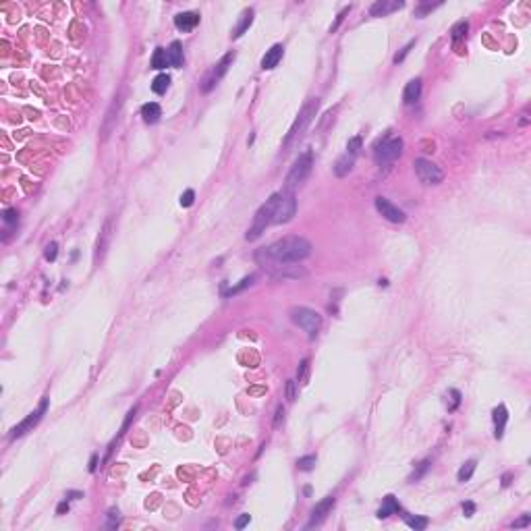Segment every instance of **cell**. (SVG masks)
Returning a JSON list of instances; mask_svg holds the SVG:
<instances>
[{"instance_id":"83f0119b","label":"cell","mask_w":531,"mask_h":531,"mask_svg":"<svg viewBox=\"0 0 531 531\" xmlns=\"http://www.w3.org/2000/svg\"><path fill=\"white\" fill-rule=\"evenodd\" d=\"M168 85H170V77L166 73H162V75H158L154 81H152V92L158 94V96H162V94H166Z\"/></svg>"},{"instance_id":"30bf717a","label":"cell","mask_w":531,"mask_h":531,"mask_svg":"<svg viewBox=\"0 0 531 531\" xmlns=\"http://www.w3.org/2000/svg\"><path fill=\"white\" fill-rule=\"evenodd\" d=\"M376 210L380 212V216L388 220V222L403 224L407 220V214L403 212V210H400L398 206H394L392 202H388L386 197H376Z\"/></svg>"},{"instance_id":"f5cc1de1","label":"cell","mask_w":531,"mask_h":531,"mask_svg":"<svg viewBox=\"0 0 531 531\" xmlns=\"http://www.w3.org/2000/svg\"><path fill=\"white\" fill-rule=\"evenodd\" d=\"M249 392H251V394H264V392H266V388H264V386H259V388H251V390H249Z\"/></svg>"},{"instance_id":"f546056e","label":"cell","mask_w":531,"mask_h":531,"mask_svg":"<svg viewBox=\"0 0 531 531\" xmlns=\"http://www.w3.org/2000/svg\"><path fill=\"white\" fill-rule=\"evenodd\" d=\"M429 469V459H425V460H422V463L417 465V469L413 471V473H411V477H409V482L411 484H415V482H419V479H422L424 475H425V471Z\"/></svg>"},{"instance_id":"816d5d0a","label":"cell","mask_w":531,"mask_h":531,"mask_svg":"<svg viewBox=\"0 0 531 531\" xmlns=\"http://www.w3.org/2000/svg\"><path fill=\"white\" fill-rule=\"evenodd\" d=\"M77 498H83V494L81 492H69L67 494V500H77Z\"/></svg>"},{"instance_id":"b9f144b4","label":"cell","mask_w":531,"mask_h":531,"mask_svg":"<svg viewBox=\"0 0 531 531\" xmlns=\"http://www.w3.org/2000/svg\"><path fill=\"white\" fill-rule=\"evenodd\" d=\"M284 422V407L283 405H278L276 407V417H274V427H280Z\"/></svg>"},{"instance_id":"7dc6e473","label":"cell","mask_w":531,"mask_h":531,"mask_svg":"<svg viewBox=\"0 0 531 531\" xmlns=\"http://www.w3.org/2000/svg\"><path fill=\"white\" fill-rule=\"evenodd\" d=\"M463 513H465V517H473V513H475V504H473V502H463Z\"/></svg>"},{"instance_id":"60d3db41","label":"cell","mask_w":531,"mask_h":531,"mask_svg":"<svg viewBox=\"0 0 531 531\" xmlns=\"http://www.w3.org/2000/svg\"><path fill=\"white\" fill-rule=\"evenodd\" d=\"M56 255H58V245H56V243L52 241V243H50V245L46 247V251H44V257L48 259V262H54V259H56Z\"/></svg>"},{"instance_id":"4fadbf2b","label":"cell","mask_w":531,"mask_h":531,"mask_svg":"<svg viewBox=\"0 0 531 531\" xmlns=\"http://www.w3.org/2000/svg\"><path fill=\"white\" fill-rule=\"evenodd\" d=\"M334 502H336L334 496H326V498L322 500V502H318V504H316V508L312 510V519H309V523L305 525V529H312V527H316V525L322 523V521L328 517L330 510L334 508Z\"/></svg>"},{"instance_id":"4316f807","label":"cell","mask_w":531,"mask_h":531,"mask_svg":"<svg viewBox=\"0 0 531 531\" xmlns=\"http://www.w3.org/2000/svg\"><path fill=\"white\" fill-rule=\"evenodd\" d=\"M475 467H477V463L475 460H467V463L463 465L459 469V473H457V479L460 484H465V482H469L471 477H473V473H475Z\"/></svg>"},{"instance_id":"d6a6232c","label":"cell","mask_w":531,"mask_h":531,"mask_svg":"<svg viewBox=\"0 0 531 531\" xmlns=\"http://www.w3.org/2000/svg\"><path fill=\"white\" fill-rule=\"evenodd\" d=\"M307 376H309V359H303V361L299 363V367H297L299 384H307Z\"/></svg>"},{"instance_id":"bcb514c9","label":"cell","mask_w":531,"mask_h":531,"mask_svg":"<svg viewBox=\"0 0 531 531\" xmlns=\"http://www.w3.org/2000/svg\"><path fill=\"white\" fill-rule=\"evenodd\" d=\"M249 521H251V517H249V515H241V517L235 521V527H237V529H243V527L249 523Z\"/></svg>"},{"instance_id":"52a82bcc","label":"cell","mask_w":531,"mask_h":531,"mask_svg":"<svg viewBox=\"0 0 531 531\" xmlns=\"http://www.w3.org/2000/svg\"><path fill=\"white\" fill-rule=\"evenodd\" d=\"M295 214H297V199H295V195L288 193V191L278 193L272 224H286V222L293 220Z\"/></svg>"},{"instance_id":"ab89813d","label":"cell","mask_w":531,"mask_h":531,"mask_svg":"<svg viewBox=\"0 0 531 531\" xmlns=\"http://www.w3.org/2000/svg\"><path fill=\"white\" fill-rule=\"evenodd\" d=\"M413 46H415V39H411V42H409V44H407V46H405V48L400 50V52L394 56V63H396V65H398V63H403L405 58H407V54L411 52V48H413Z\"/></svg>"},{"instance_id":"603a6c76","label":"cell","mask_w":531,"mask_h":531,"mask_svg":"<svg viewBox=\"0 0 531 531\" xmlns=\"http://www.w3.org/2000/svg\"><path fill=\"white\" fill-rule=\"evenodd\" d=\"M251 23H253V8H247V11H243V15H241V21H239V25L235 27V32H233V37L237 39V37H241L249 27H251Z\"/></svg>"},{"instance_id":"681fc988","label":"cell","mask_w":531,"mask_h":531,"mask_svg":"<svg viewBox=\"0 0 531 531\" xmlns=\"http://www.w3.org/2000/svg\"><path fill=\"white\" fill-rule=\"evenodd\" d=\"M56 513H58V515H65V513H69V500H65V502H61V504H58Z\"/></svg>"},{"instance_id":"9c48e42d","label":"cell","mask_w":531,"mask_h":531,"mask_svg":"<svg viewBox=\"0 0 531 531\" xmlns=\"http://www.w3.org/2000/svg\"><path fill=\"white\" fill-rule=\"evenodd\" d=\"M48 396H44L42 400H39V407L34 411V413H29V417H25L21 424L19 425H15L13 429H11V440H15V438H21L23 434H27V432H32V429L42 422V417H44V413H46V409H48Z\"/></svg>"},{"instance_id":"9a60e30c","label":"cell","mask_w":531,"mask_h":531,"mask_svg":"<svg viewBox=\"0 0 531 531\" xmlns=\"http://www.w3.org/2000/svg\"><path fill=\"white\" fill-rule=\"evenodd\" d=\"M283 54H284V46L283 44H274L270 50H266V54L262 58V69H264V71L274 69L280 61H283Z\"/></svg>"},{"instance_id":"8d00e7d4","label":"cell","mask_w":531,"mask_h":531,"mask_svg":"<svg viewBox=\"0 0 531 531\" xmlns=\"http://www.w3.org/2000/svg\"><path fill=\"white\" fill-rule=\"evenodd\" d=\"M359 149H361V137H353V139H349V143H347V152L349 154H353V156H357V152Z\"/></svg>"},{"instance_id":"e0dca14e","label":"cell","mask_w":531,"mask_h":531,"mask_svg":"<svg viewBox=\"0 0 531 531\" xmlns=\"http://www.w3.org/2000/svg\"><path fill=\"white\" fill-rule=\"evenodd\" d=\"M492 415H494V436H496V440H500L504 436V427H506V422H508V411H506L504 405H498Z\"/></svg>"},{"instance_id":"ee69618b","label":"cell","mask_w":531,"mask_h":531,"mask_svg":"<svg viewBox=\"0 0 531 531\" xmlns=\"http://www.w3.org/2000/svg\"><path fill=\"white\" fill-rule=\"evenodd\" d=\"M17 220H19V214H17V210H6V212H4V222L13 224V222H17Z\"/></svg>"},{"instance_id":"c3c4849f","label":"cell","mask_w":531,"mask_h":531,"mask_svg":"<svg viewBox=\"0 0 531 531\" xmlns=\"http://www.w3.org/2000/svg\"><path fill=\"white\" fill-rule=\"evenodd\" d=\"M450 394H453V405H450V409H457L460 403V392L459 390H450Z\"/></svg>"},{"instance_id":"8992f818","label":"cell","mask_w":531,"mask_h":531,"mask_svg":"<svg viewBox=\"0 0 531 531\" xmlns=\"http://www.w3.org/2000/svg\"><path fill=\"white\" fill-rule=\"evenodd\" d=\"M403 139L400 137H386L382 143H376V149H374V158L378 164H390L403 154Z\"/></svg>"},{"instance_id":"f35d334b","label":"cell","mask_w":531,"mask_h":531,"mask_svg":"<svg viewBox=\"0 0 531 531\" xmlns=\"http://www.w3.org/2000/svg\"><path fill=\"white\" fill-rule=\"evenodd\" d=\"M295 398H297V382L295 380H288L286 382V400L288 403H293Z\"/></svg>"},{"instance_id":"f1b7e54d","label":"cell","mask_w":531,"mask_h":531,"mask_svg":"<svg viewBox=\"0 0 531 531\" xmlns=\"http://www.w3.org/2000/svg\"><path fill=\"white\" fill-rule=\"evenodd\" d=\"M253 280H255V276H245L239 284L230 286L228 290H222V295H224V297H233V295H237V293H241V290H245V288H249V286L253 284Z\"/></svg>"},{"instance_id":"f6af8a7d","label":"cell","mask_w":531,"mask_h":531,"mask_svg":"<svg viewBox=\"0 0 531 531\" xmlns=\"http://www.w3.org/2000/svg\"><path fill=\"white\" fill-rule=\"evenodd\" d=\"M529 523H531V515H523L519 521H515V523H513V529H517V527H527Z\"/></svg>"},{"instance_id":"484cf974","label":"cell","mask_w":531,"mask_h":531,"mask_svg":"<svg viewBox=\"0 0 531 531\" xmlns=\"http://www.w3.org/2000/svg\"><path fill=\"white\" fill-rule=\"evenodd\" d=\"M118 106H121V98H118V102H114L112 106H110L108 114H106V121H104V127H102V137H104V139H106V137L110 135V131L114 129V118H118V116H114V108H118Z\"/></svg>"},{"instance_id":"ffe728a7","label":"cell","mask_w":531,"mask_h":531,"mask_svg":"<svg viewBox=\"0 0 531 531\" xmlns=\"http://www.w3.org/2000/svg\"><path fill=\"white\" fill-rule=\"evenodd\" d=\"M142 116H143V121L147 125H154L160 121V116H162V108H160L156 102H147L142 106Z\"/></svg>"},{"instance_id":"d4e9b609","label":"cell","mask_w":531,"mask_h":531,"mask_svg":"<svg viewBox=\"0 0 531 531\" xmlns=\"http://www.w3.org/2000/svg\"><path fill=\"white\" fill-rule=\"evenodd\" d=\"M108 239H110V220L104 224V230H102V235H100L98 239V247H96V262L98 259H102L104 251H106V245H108Z\"/></svg>"},{"instance_id":"6da1fadb","label":"cell","mask_w":531,"mask_h":531,"mask_svg":"<svg viewBox=\"0 0 531 531\" xmlns=\"http://www.w3.org/2000/svg\"><path fill=\"white\" fill-rule=\"evenodd\" d=\"M309 255H312V243L303 237L290 235L259 249L255 253V262L262 268H266L272 264H299Z\"/></svg>"},{"instance_id":"d590c367","label":"cell","mask_w":531,"mask_h":531,"mask_svg":"<svg viewBox=\"0 0 531 531\" xmlns=\"http://www.w3.org/2000/svg\"><path fill=\"white\" fill-rule=\"evenodd\" d=\"M118 523H121V513H118V508H110L108 510V527L114 529Z\"/></svg>"},{"instance_id":"7a4b0ae2","label":"cell","mask_w":531,"mask_h":531,"mask_svg":"<svg viewBox=\"0 0 531 531\" xmlns=\"http://www.w3.org/2000/svg\"><path fill=\"white\" fill-rule=\"evenodd\" d=\"M312 168H314V154L312 149H307L295 160V164L290 166L288 175H286V181H284V189L288 193H293L299 185H303L307 181V177L312 175Z\"/></svg>"},{"instance_id":"7402d4cb","label":"cell","mask_w":531,"mask_h":531,"mask_svg":"<svg viewBox=\"0 0 531 531\" xmlns=\"http://www.w3.org/2000/svg\"><path fill=\"white\" fill-rule=\"evenodd\" d=\"M166 54H168L170 67H175V69H181L183 67V46H181V42H173V44H170V48L166 50Z\"/></svg>"},{"instance_id":"4dcf8cb0","label":"cell","mask_w":531,"mask_h":531,"mask_svg":"<svg viewBox=\"0 0 531 531\" xmlns=\"http://www.w3.org/2000/svg\"><path fill=\"white\" fill-rule=\"evenodd\" d=\"M469 32V23L467 21H459L455 27H453V42L459 44V39H463Z\"/></svg>"},{"instance_id":"f907efd6","label":"cell","mask_w":531,"mask_h":531,"mask_svg":"<svg viewBox=\"0 0 531 531\" xmlns=\"http://www.w3.org/2000/svg\"><path fill=\"white\" fill-rule=\"evenodd\" d=\"M98 467V455H92V459H89V473H94Z\"/></svg>"},{"instance_id":"db71d44e","label":"cell","mask_w":531,"mask_h":531,"mask_svg":"<svg viewBox=\"0 0 531 531\" xmlns=\"http://www.w3.org/2000/svg\"><path fill=\"white\" fill-rule=\"evenodd\" d=\"M508 479H510V475H504V479H502V486H508V484H510Z\"/></svg>"},{"instance_id":"74e56055","label":"cell","mask_w":531,"mask_h":531,"mask_svg":"<svg viewBox=\"0 0 531 531\" xmlns=\"http://www.w3.org/2000/svg\"><path fill=\"white\" fill-rule=\"evenodd\" d=\"M193 202H195V191L193 189H187V191L181 195V206L183 208H191Z\"/></svg>"},{"instance_id":"7c38bea8","label":"cell","mask_w":531,"mask_h":531,"mask_svg":"<svg viewBox=\"0 0 531 531\" xmlns=\"http://www.w3.org/2000/svg\"><path fill=\"white\" fill-rule=\"evenodd\" d=\"M264 270H268L270 274L274 278H303L307 272L301 268V266H295V264H272V266H266Z\"/></svg>"},{"instance_id":"44dd1931","label":"cell","mask_w":531,"mask_h":531,"mask_svg":"<svg viewBox=\"0 0 531 531\" xmlns=\"http://www.w3.org/2000/svg\"><path fill=\"white\" fill-rule=\"evenodd\" d=\"M394 513H400V504H398V500L392 494H388L384 498V504L380 506V510H378V519H386V517L394 515Z\"/></svg>"},{"instance_id":"8fae6325","label":"cell","mask_w":531,"mask_h":531,"mask_svg":"<svg viewBox=\"0 0 531 531\" xmlns=\"http://www.w3.org/2000/svg\"><path fill=\"white\" fill-rule=\"evenodd\" d=\"M233 61H235V52H228V54H224L222 56V61H220L214 69H212V73H210L208 77H206V81H204V85H202V89L204 92H210V89H212L220 79H222L224 75H226V71H228V67L233 65Z\"/></svg>"},{"instance_id":"5b68a950","label":"cell","mask_w":531,"mask_h":531,"mask_svg":"<svg viewBox=\"0 0 531 531\" xmlns=\"http://www.w3.org/2000/svg\"><path fill=\"white\" fill-rule=\"evenodd\" d=\"M290 319L299 328H303L309 334V338H314L318 334V330L322 328V316L316 309H309V307H293L290 309Z\"/></svg>"},{"instance_id":"2e32d148","label":"cell","mask_w":531,"mask_h":531,"mask_svg":"<svg viewBox=\"0 0 531 531\" xmlns=\"http://www.w3.org/2000/svg\"><path fill=\"white\" fill-rule=\"evenodd\" d=\"M175 25H177L178 32H191V29H195L199 25V15L197 13H191V11L178 13L175 17Z\"/></svg>"},{"instance_id":"1f68e13d","label":"cell","mask_w":531,"mask_h":531,"mask_svg":"<svg viewBox=\"0 0 531 531\" xmlns=\"http://www.w3.org/2000/svg\"><path fill=\"white\" fill-rule=\"evenodd\" d=\"M405 523H407L409 527H413V529H417V531H422V529L427 527L429 521H427L425 517H405Z\"/></svg>"},{"instance_id":"3957f363","label":"cell","mask_w":531,"mask_h":531,"mask_svg":"<svg viewBox=\"0 0 531 531\" xmlns=\"http://www.w3.org/2000/svg\"><path fill=\"white\" fill-rule=\"evenodd\" d=\"M276 199H278V193L270 195V199H266V204L255 212L253 222H251V226L247 228V235H245L247 241H255V239H259L262 233H266V228L272 224L274 210H276Z\"/></svg>"},{"instance_id":"d6986e66","label":"cell","mask_w":531,"mask_h":531,"mask_svg":"<svg viewBox=\"0 0 531 531\" xmlns=\"http://www.w3.org/2000/svg\"><path fill=\"white\" fill-rule=\"evenodd\" d=\"M353 166H355V156L347 152V154H343L334 162V175L343 178V177H347L351 173V170H353Z\"/></svg>"},{"instance_id":"277c9868","label":"cell","mask_w":531,"mask_h":531,"mask_svg":"<svg viewBox=\"0 0 531 531\" xmlns=\"http://www.w3.org/2000/svg\"><path fill=\"white\" fill-rule=\"evenodd\" d=\"M318 106H319V100H318V98H312V100H309V102L303 106V110H301V112H299V116L295 118L293 127L288 129V133H286V137H284V145H288L290 142H293V139H297V137H301V135H303V131H305V129L312 125V121H314V116H316V112H318Z\"/></svg>"},{"instance_id":"836d02e7","label":"cell","mask_w":531,"mask_h":531,"mask_svg":"<svg viewBox=\"0 0 531 531\" xmlns=\"http://www.w3.org/2000/svg\"><path fill=\"white\" fill-rule=\"evenodd\" d=\"M316 460H318V459H316L314 455H307V457H301V459H299V460H297V467H299V469H301V471H312V469H314V465H316Z\"/></svg>"},{"instance_id":"e575fe53","label":"cell","mask_w":531,"mask_h":531,"mask_svg":"<svg viewBox=\"0 0 531 531\" xmlns=\"http://www.w3.org/2000/svg\"><path fill=\"white\" fill-rule=\"evenodd\" d=\"M440 4H442V2H424V4H419V6L415 8V15H417V17H424L425 13L434 11V8H438Z\"/></svg>"},{"instance_id":"5bb4252c","label":"cell","mask_w":531,"mask_h":531,"mask_svg":"<svg viewBox=\"0 0 531 531\" xmlns=\"http://www.w3.org/2000/svg\"><path fill=\"white\" fill-rule=\"evenodd\" d=\"M405 6L403 0H376V2L369 6V15L372 17H386L390 13H396Z\"/></svg>"},{"instance_id":"7bdbcfd3","label":"cell","mask_w":531,"mask_h":531,"mask_svg":"<svg viewBox=\"0 0 531 531\" xmlns=\"http://www.w3.org/2000/svg\"><path fill=\"white\" fill-rule=\"evenodd\" d=\"M349 11H351V6H347V8H343V11H340V13H338V17H336V23H334L332 27H330V32H336V29H338V25H340V23H343V19L347 17V13H349Z\"/></svg>"},{"instance_id":"cb8c5ba5","label":"cell","mask_w":531,"mask_h":531,"mask_svg":"<svg viewBox=\"0 0 531 531\" xmlns=\"http://www.w3.org/2000/svg\"><path fill=\"white\" fill-rule=\"evenodd\" d=\"M168 65L170 63H168L166 50L164 48H156L154 54H152V69H156V71H162V69H166Z\"/></svg>"},{"instance_id":"ac0fdd59","label":"cell","mask_w":531,"mask_h":531,"mask_svg":"<svg viewBox=\"0 0 531 531\" xmlns=\"http://www.w3.org/2000/svg\"><path fill=\"white\" fill-rule=\"evenodd\" d=\"M419 98H422V79H411L403 92V102L407 106H411V104H415Z\"/></svg>"},{"instance_id":"ba28073f","label":"cell","mask_w":531,"mask_h":531,"mask_svg":"<svg viewBox=\"0 0 531 531\" xmlns=\"http://www.w3.org/2000/svg\"><path fill=\"white\" fill-rule=\"evenodd\" d=\"M415 175L424 185H440L444 181V173L440 170V166H436L425 158L415 160Z\"/></svg>"}]
</instances>
